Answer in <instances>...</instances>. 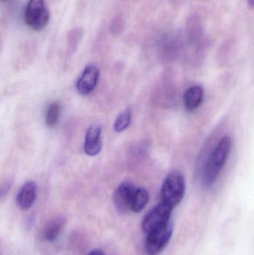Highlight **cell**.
Returning a JSON list of instances; mask_svg holds the SVG:
<instances>
[{"mask_svg":"<svg viewBox=\"0 0 254 255\" xmlns=\"http://www.w3.org/2000/svg\"><path fill=\"white\" fill-rule=\"evenodd\" d=\"M186 193V181L180 172L174 171L167 175L161 187L163 203L174 208L183 200Z\"/></svg>","mask_w":254,"mask_h":255,"instance_id":"cell-2","label":"cell"},{"mask_svg":"<svg viewBox=\"0 0 254 255\" xmlns=\"http://www.w3.org/2000/svg\"><path fill=\"white\" fill-rule=\"evenodd\" d=\"M171 211L172 208L163 202L154 207L143 219L142 223L143 231L148 234L169 223Z\"/></svg>","mask_w":254,"mask_h":255,"instance_id":"cell-5","label":"cell"},{"mask_svg":"<svg viewBox=\"0 0 254 255\" xmlns=\"http://www.w3.org/2000/svg\"><path fill=\"white\" fill-rule=\"evenodd\" d=\"M201 22H200V19L196 16L194 15L193 16H191L188 19L187 22V32L188 34H190V36H195V34H198L200 35L202 32V27H201Z\"/></svg>","mask_w":254,"mask_h":255,"instance_id":"cell-15","label":"cell"},{"mask_svg":"<svg viewBox=\"0 0 254 255\" xmlns=\"http://www.w3.org/2000/svg\"><path fill=\"white\" fill-rule=\"evenodd\" d=\"M101 132V126L98 124H93L88 128L84 144V150L88 156L94 157L101 152L102 148Z\"/></svg>","mask_w":254,"mask_h":255,"instance_id":"cell-8","label":"cell"},{"mask_svg":"<svg viewBox=\"0 0 254 255\" xmlns=\"http://www.w3.org/2000/svg\"><path fill=\"white\" fill-rule=\"evenodd\" d=\"M123 21L120 16H116L110 22V31L113 34H118L122 30Z\"/></svg>","mask_w":254,"mask_h":255,"instance_id":"cell-16","label":"cell"},{"mask_svg":"<svg viewBox=\"0 0 254 255\" xmlns=\"http://www.w3.org/2000/svg\"><path fill=\"white\" fill-rule=\"evenodd\" d=\"M231 148V138L229 136L222 138L206 163L203 175V181L206 187H210L217 179L219 172L228 160Z\"/></svg>","mask_w":254,"mask_h":255,"instance_id":"cell-1","label":"cell"},{"mask_svg":"<svg viewBox=\"0 0 254 255\" xmlns=\"http://www.w3.org/2000/svg\"><path fill=\"white\" fill-rule=\"evenodd\" d=\"M0 255H1V250H0Z\"/></svg>","mask_w":254,"mask_h":255,"instance_id":"cell-21","label":"cell"},{"mask_svg":"<svg viewBox=\"0 0 254 255\" xmlns=\"http://www.w3.org/2000/svg\"><path fill=\"white\" fill-rule=\"evenodd\" d=\"M61 108L58 103H53L48 108L46 115V124L48 127H54L59 120Z\"/></svg>","mask_w":254,"mask_h":255,"instance_id":"cell-14","label":"cell"},{"mask_svg":"<svg viewBox=\"0 0 254 255\" xmlns=\"http://www.w3.org/2000/svg\"><path fill=\"white\" fill-rule=\"evenodd\" d=\"M9 1V0H0L1 2H6V1Z\"/></svg>","mask_w":254,"mask_h":255,"instance_id":"cell-20","label":"cell"},{"mask_svg":"<svg viewBox=\"0 0 254 255\" xmlns=\"http://www.w3.org/2000/svg\"><path fill=\"white\" fill-rule=\"evenodd\" d=\"M248 4H249V7H252V8H254V0H247Z\"/></svg>","mask_w":254,"mask_h":255,"instance_id":"cell-19","label":"cell"},{"mask_svg":"<svg viewBox=\"0 0 254 255\" xmlns=\"http://www.w3.org/2000/svg\"><path fill=\"white\" fill-rule=\"evenodd\" d=\"M88 255H104V254L101 250H94Z\"/></svg>","mask_w":254,"mask_h":255,"instance_id":"cell-18","label":"cell"},{"mask_svg":"<svg viewBox=\"0 0 254 255\" xmlns=\"http://www.w3.org/2000/svg\"><path fill=\"white\" fill-rule=\"evenodd\" d=\"M136 187L129 181H125L118 186L113 195V202L119 212L126 213L131 211V201Z\"/></svg>","mask_w":254,"mask_h":255,"instance_id":"cell-7","label":"cell"},{"mask_svg":"<svg viewBox=\"0 0 254 255\" xmlns=\"http://www.w3.org/2000/svg\"><path fill=\"white\" fill-rule=\"evenodd\" d=\"M49 11L44 0H29L25 13V23L36 31H41L49 23Z\"/></svg>","mask_w":254,"mask_h":255,"instance_id":"cell-3","label":"cell"},{"mask_svg":"<svg viewBox=\"0 0 254 255\" xmlns=\"http://www.w3.org/2000/svg\"><path fill=\"white\" fill-rule=\"evenodd\" d=\"M66 222L67 220L64 216H58L51 220L45 228V239L49 242L55 241L61 235L65 226Z\"/></svg>","mask_w":254,"mask_h":255,"instance_id":"cell-11","label":"cell"},{"mask_svg":"<svg viewBox=\"0 0 254 255\" xmlns=\"http://www.w3.org/2000/svg\"><path fill=\"white\" fill-rule=\"evenodd\" d=\"M131 118H132V114L130 109H126L119 114L113 125L115 131L116 133H122L124 130H126L131 124Z\"/></svg>","mask_w":254,"mask_h":255,"instance_id":"cell-13","label":"cell"},{"mask_svg":"<svg viewBox=\"0 0 254 255\" xmlns=\"http://www.w3.org/2000/svg\"><path fill=\"white\" fill-rule=\"evenodd\" d=\"M37 197V186L33 181L25 183L18 193L16 202L22 211L30 209L34 205Z\"/></svg>","mask_w":254,"mask_h":255,"instance_id":"cell-9","label":"cell"},{"mask_svg":"<svg viewBox=\"0 0 254 255\" xmlns=\"http://www.w3.org/2000/svg\"><path fill=\"white\" fill-rule=\"evenodd\" d=\"M12 182L10 181H4V182L0 184V199L4 197L10 191L11 188Z\"/></svg>","mask_w":254,"mask_h":255,"instance_id":"cell-17","label":"cell"},{"mask_svg":"<svg viewBox=\"0 0 254 255\" xmlns=\"http://www.w3.org/2000/svg\"><path fill=\"white\" fill-rule=\"evenodd\" d=\"M204 91L200 85H194L186 90L183 96L185 107L188 112L196 110L204 100Z\"/></svg>","mask_w":254,"mask_h":255,"instance_id":"cell-10","label":"cell"},{"mask_svg":"<svg viewBox=\"0 0 254 255\" xmlns=\"http://www.w3.org/2000/svg\"><path fill=\"white\" fill-rule=\"evenodd\" d=\"M149 199V193L144 187H136L131 201V211L134 213H140L147 205Z\"/></svg>","mask_w":254,"mask_h":255,"instance_id":"cell-12","label":"cell"},{"mask_svg":"<svg viewBox=\"0 0 254 255\" xmlns=\"http://www.w3.org/2000/svg\"><path fill=\"white\" fill-rule=\"evenodd\" d=\"M99 76L100 71L96 66H86L76 84L78 92L82 95L90 94L98 85Z\"/></svg>","mask_w":254,"mask_h":255,"instance_id":"cell-6","label":"cell"},{"mask_svg":"<svg viewBox=\"0 0 254 255\" xmlns=\"http://www.w3.org/2000/svg\"><path fill=\"white\" fill-rule=\"evenodd\" d=\"M173 234V225L171 222L155 229L147 234L146 251L149 255H157L167 245Z\"/></svg>","mask_w":254,"mask_h":255,"instance_id":"cell-4","label":"cell"}]
</instances>
